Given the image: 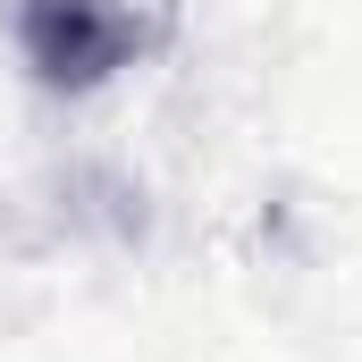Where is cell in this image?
<instances>
[{
	"instance_id": "cell-1",
	"label": "cell",
	"mask_w": 362,
	"mask_h": 362,
	"mask_svg": "<svg viewBox=\"0 0 362 362\" xmlns=\"http://www.w3.org/2000/svg\"><path fill=\"white\" fill-rule=\"evenodd\" d=\"M8 42L42 93L85 101L160 51V0H17Z\"/></svg>"
}]
</instances>
